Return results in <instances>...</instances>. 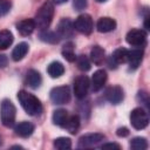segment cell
<instances>
[{"label":"cell","mask_w":150,"mask_h":150,"mask_svg":"<svg viewBox=\"0 0 150 150\" xmlns=\"http://www.w3.org/2000/svg\"><path fill=\"white\" fill-rule=\"evenodd\" d=\"M18 100L23 108V110L30 115V116H36L42 112V104L40 100L34 96L33 94L27 93L26 90H20L18 93Z\"/></svg>","instance_id":"1"},{"label":"cell","mask_w":150,"mask_h":150,"mask_svg":"<svg viewBox=\"0 0 150 150\" xmlns=\"http://www.w3.org/2000/svg\"><path fill=\"white\" fill-rule=\"evenodd\" d=\"M54 16V5L52 1H46L36 12L34 22H35V28L38 27L40 30L48 29V27L52 23Z\"/></svg>","instance_id":"2"},{"label":"cell","mask_w":150,"mask_h":150,"mask_svg":"<svg viewBox=\"0 0 150 150\" xmlns=\"http://www.w3.org/2000/svg\"><path fill=\"white\" fill-rule=\"evenodd\" d=\"M15 114H16V109H15L14 104L12 103V101H9L7 98L2 100L1 105H0L1 123L7 128L13 127V124L15 122Z\"/></svg>","instance_id":"3"},{"label":"cell","mask_w":150,"mask_h":150,"mask_svg":"<svg viewBox=\"0 0 150 150\" xmlns=\"http://www.w3.org/2000/svg\"><path fill=\"white\" fill-rule=\"evenodd\" d=\"M130 123L136 130L144 129L149 123L148 112L143 108H135L130 112Z\"/></svg>","instance_id":"4"},{"label":"cell","mask_w":150,"mask_h":150,"mask_svg":"<svg viewBox=\"0 0 150 150\" xmlns=\"http://www.w3.org/2000/svg\"><path fill=\"white\" fill-rule=\"evenodd\" d=\"M74 28L84 35H89L94 29V21L89 14H81L76 18L74 22Z\"/></svg>","instance_id":"5"},{"label":"cell","mask_w":150,"mask_h":150,"mask_svg":"<svg viewBox=\"0 0 150 150\" xmlns=\"http://www.w3.org/2000/svg\"><path fill=\"white\" fill-rule=\"evenodd\" d=\"M50 100L54 104H66L70 101V90L67 86L55 87L50 90Z\"/></svg>","instance_id":"6"},{"label":"cell","mask_w":150,"mask_h":150,"mask_svg":"<svg viewBox=\"0 0 150 150\" xmlns=\"http://www.w3.org/2000/svg\"><path fill=\"white\" fill-rule=\"evenodd\" d=\"M90 87V81L88 76L86 75H80L75 79L74 81V94L79 100H82L86 97L88 89Z\"/></svg>","instance_id":"7"},{"label":"cell","mask_w":150,"mask_h":150,"mask_svg":"<svg viewBox=\"0 0 150 150\" xmlns=\"http://www.w3.org/2000/svg\"><path fill=\"white\" fill-rule=\"evenodd\" d=\"M125 40L131 46L143 47L146 43V33L142 29H131L128 32Z\"/></svg>","instance_id":"8"},{"label":"cell","mask_w":150,"mask_h":150,"mask_svg":"<svg viewBox=\"0 0 150 150\" xmlns=\"http://www.w3.org/2000/svg\"><path fill=\"white\" fill-rule=\"evenodd\" d=\"M104 139V135L102 134H87V135H83L79 138V143H77V146L80 149H87V148H93V146H96L100 142H102Z\"/></svg>","instance_id":"9"},{"label":"cell","mask_w":150,"mask_h":150,"mask_svg":"<svg viewBox=\"0 0 150 150\" xmlns=\"http://www.w3.org/2000/svg\"><path fill=\"white\" fill-rule=\"evenodd\" d=\"M127 59H128V49L122 48V47L121 48H117L109 56V59H108V66L111 69H116L118 64L127 62Z\"/></svg>","instance_id":"10"},{"label":"cell","mask_w":150,"mask_h":150,"mask_svg":"<svg viewBox=\"0 0 150 150\" xmlns=\"http://www.w3.org/2000/svg\"><path fill=\"white\" fill-rule=\"evenodd\" d=\"M105 98L112 104H118L124 98V91L120 86L109 87L105 90Z\"/></svg>","instance_id":"11"},{"label":"cell","mask_w":150,"mask_h":150,"mask_svg":"<svg viewBox=\"0 0 150 150\" xmlns=\"http://www.w3.org/2000/svg\"><path fill=\"white\" fill-rule=\"evenodd\" d=\"M74 30H75L74 23L67 18L60 20L56 28V33L59 34L60 38H71L74 35Z\"/></svg>","instance_id":"12"},{"label":"cell","mask_w":150,"mask_h":150,"mask_svg":"<svg viewBox=\"0 0 150 150\" xmlns=\"http://www.w3.org/2000/svg\"><path fill=\"white\" fill-rule=\"evenodd\" d=\"M105 81H107V71L104 69L96 70L93 74L91 82H90V86H91L93 91H98L100 89H102V87L104 86Z\"/></svg>","instance_id":"13"},{"label":"cell","mask_w":150,"mask_h":150,"mask_svg":"<svg viewBox=\"0 0 150 150\" xmlns=\"http://www.w3.org/2000/svg\"><path fill=\"white\" fill-rule=\"evenodd\" d=\"M143 49L141 48H137V49H131V50H128V59H127V62L129 63V68L130 69H136L141 62H142V59H143Z\"/></svg>","instance_id":"14"},{"label":"cell","mask_w":150,"mask_h":150,"mask_svg":"<svg viewBox=\"0 0 150 150\" xmlns=\"http://www.w3.org/2000/svg\"><path fill=\"white\" fill-rule=\"evenodd\" d=\"M96 28L100 33H108L111 32L116 28V21L109 16H103L100 18L97 23H96Z\"/></svg>","instance_id":"15"},{"label":"cell","mask_w":150,"mask_h":150,"mask_svg":"<svg viewBox=\"0 0 150 150\" xmlns=\"http://www.w3.org/2000/svg\"><path fill=\"white\" fill-rule=\"evenodd\" d=\"M16 29L22 36L30 35L35 29V22L33 19H25L16 23Z\"/></svg>","instance_id":"16"},{"label":"cell","mask_w":150,"mask_h":150,"mask_svg":"<svg viewBox=\"0 0 150 150\" xmlns=\"http://www.w3.org/2000/svg\"><path fill=\"white\" fill-rule=\"evenodd\" d=\"M26 83L33 88V89H38L41 83H42V77H41V74L35 70V69H29L27 71V75H26Z\"/></svg>","instance_id":"17"},{"label":"cell","mask_w":150,"mask_h":150,"mask_svg":"<svg viewBox=\"0 0 150 150\" xmlns=\"http://www.w3.org/2000/svg\"><path fill=\"white\" fill-rule=\"evenodd\" d=\"M14 131L20 137H28L34 131V125L30 122H21L14 127Z\"/></svg>","instance_id":"18"},{"label":"cell","mask_w":150,"mask_h":150,"mask_svg":"<svg viewBox=\"0 0 150 150\" xmlns=\"http://www.w3.org/2000/svg\"><path fill=\"white\" fill-rule=\"evenodd\" d=\"M104 49L101 47V46H98V45H95V46H93V48H91V50H90V60L95 63V64H97V66H101L102 63H103V61H104Z\"/></svg>","instance_id":"19"},{"label":"cell","mask_w":150,"mask_h":150,"mask_svg":"<svg viewBox=\"0 0 150 150\" xmlns=\"http://www.w3.org/2000/svg\"><path fill=\"white\" fill-rule=\"evenodd\" d=\"M28 43H26V42H20V43H18L15 47H14V49H13V52H12V59H13V61H20V60H22L25 56H26V54H27V52H28Z\"/></svg>","instance_id":"20"},{"label":"cell","mask_w":150,"mask_h":150,"mask_svg":"<svg viewBox=\"0 0 150 150\" xmlns=\"http://www.w3.org/2000/svg\"><path fill=\"white\" fill-rule=\"evenodd\" d=\"M47 73H48V75H49L50 77L57 79V77H60L61 75H63V73H64V67H63V64H62L61 62L54 61V62L49 63V66L47 67Z\"/></svg>","instance_id":"21"},{"label":"cell","mask_w":150,"mask_h":150,"mask_svg":"<svg viewBox=\"0 0 150 150\" xmlns=\"http://www.w3.org/2000/svg\"><path fill=\"white\" fill-rule=\"evenodd\" d=\"M68 117H69V115H68V111L67 110H64V109H57L53 114V123L55 125H59V127L64 128V125H66V123L68 121Z\"/></svg>","instance_id":"22"},{"label":"cell","mask_w":150,"mask_h":150,"mask_svg":"<svg viewBox=\"0 0 150 150\" xmlns=\"http://www.w3.org/2000/svg\"><path fill=\"white\" fill-rule=\"evenodd\" d=\"M39 38L40 40H42L43 42H47V43H57L60 41V36L56 32H52L49 29H43V30H40V34H39Z\"/></svg>","instance_id":"23"},{"label":"cell","mask_w":150,"mask_h":150,"mask_svg":"<svg viewBox=\"0 0 150 150\" xmlns=\"http://www.w3.org/2000/svg\"><path fill=\"white\" fill-rule=\"evenodd\" d=\"M13 34L8 29L0 30V49H7L13 42Z\"/></svg>","instance_id":"24"},{"label":"cell","mask_w":150,"mask_h":150,"mask_svg":"<svg viewBox=\"0 0 150 150\" xmlns=\"http://www.w3.org/2000/svg\"><path fill=\"white\" fill-rule=\"evenodd\" d=\"M62 56L68 61V62H74L76 60L75 56V50H74V43L73 42H66L64 46L62 47Z\"/></svg>","instance_id":"25"},{"label":"cell","mask_w":150,"mask_h":150,"mask_svg":"<svg viewBox=\"0 0 150 150\" xmlns=\"http://www.w3.org/2000/svg\"><path fill=\"white\" fill-rule=\"evenodd\" d=\"M64 128L68 130V132L75 135L80 128V117L77 115H71L68 117V121L64 125Z\"/></svg>","instance_id":"26"},{"label":"cell","mask_w":150,"mask_h":150,"mask_svg":"<svg viewBox=\"0 0 150 150\" xmlns=\"http://www.w3.org/2000/svg\"><path fill=\"white\" fill-rule=\"evenodd\" d=\"M130 148L132 150H145L148 148V142L144 137H134L130 141Z\"/></svg>","instance_id":"27"},{"label":"cell","mask_w":150,"mask_h":150,"mask_svg":"<svg viewBox=\"0 0 150 150\" xmlns=\"http://www.w3.org/2000/svg\"><path fill=\"white\" fill-rule=\"evenodd\" d=\"M54 146L59 150H67L71 148V139L68 137H57L54 139Z\"/></svg>","instance_id":"28"},{"label":"cell","mask_w":150,"mask_h":150,"mask_svg":"<svg viewBox=\"0 0 150 150\" xmlns=\"http://www.w3.org/2000/svg\"><path fill=\"white\" fill-rule=\"evenodd\" d=\"M76 64L77 68L82 71H88L90 69V60L88 59V56L86 55H79L76 56Z\"/></svg>","instance_id":"29"},{"label":"cell","mask_w":150,"mask_h":150,"mask_svg":"<svg viewBox=\"0 0 150 150\" xmlns=\"http://www.w3.org/2000/svg\"><path fill=\"white\" fill-rule=\"evenodd\" d=\"M12 4L9 0H0V16L6 15L11 11Z\"/></svg>","instance_id":"30"},{"label":"cell","mask_w":150,"mask_h":150,"mask_svg":"<svg viewBox=\"0 0 150 150\" xmlns=\"http://www.w3.org/2000/svg\"><path fill=\"white\" fill-rule=\"evenodd\" d=\"M73 6L76 11H83L87 7V0H73Z\"/></svg>","instance_id":"31"},{"label":"cell","mask_w":150,"mask_h":150,"mask_svg":"<svg viewBox=\"0 0 150 150\" xmlns=\"http://www.w3.org/2000/svg\"><path fill=\"white\" fill-rule=\"evenodd\" d=\"M116 135L118 137H127L129 135V129L125 128V127H122V128H118L117 131H116Z\"/></svg>","instance_id":"32"},{"label":"cell","mask_w":150,"mask_h":150,"mask_svg":"<svg viewBox=\"0 0 150 150\" xmlns=\"http://www.w3.org/2000/svg\"><path fill=\"white\" fill-rule=\"evenodd\" d=\"M101 148L102 149H116V150H120L121 145L117 144V143H104V144H102Z\"/></svg>","instance_id":"33"},{"label":"cell","mask_w":150,"mask_h":150,"mask_svg":"<svg viewBox=\"0 0 150 150\" xmlns=\"http://www.w3.org/2000/svg\"><path fill=\"white\" fill-rule=\"evenodd\" d=\"M7 63H8V59H7V56H6V55L0 54V68L6 67V66H7Z\"/></svg>","instance_id":"34"},{"label":"cell","mask_w":150,"mask_h":150,"mask_svg":"<svg viewBox=\"0 0 150 150\" xmlns=\"http://www.w3.org/2000/svg\"><path fill=\"white\" fill-rule=\"evenodd\" d=\"M148 21H149V16H146V18H145V22H144V26H145V28L149 30L150 28H149V23H148Z\"/></svg>","instance_id":"35"},{"label":"cell","mask_w":150,"mask_h":150,"mask_svg":"<svg viewBox=\"0 0 150 150\" xmlns=\"http://www.w3.org/2000/svg\"><path fill=\"white\" fill-rule=\"evenodd\" d=\"M55 4H63V2H66L67 0H53Z\"/></svg>","instance_id":"36"},{"label":"cell","mask_w":150,"mask_h":150,"mask_svg":"<svg viewBox=\"0 0 150 150\" xmlns=\"http://www.w3.org/2000/svg\"><path fill=\"white\" fill-rule=\"evenodd\" d=\"M12 149H22V146H20V145H14V146H12Z\"/></svg>","instance_id":"37"},{"label":"cell","mask_w":150,"mask_h":150,"mask_svg":"<svg viewBox=\"0 0 150 150\" xmlns=\"http://www.w3.org/2000/svg\"><path fill=\"white\" fill-rule=\"evenodd\" d=\"M97 2H104V1H107V0H96Z\"/></svg>","instance_id":"38"},{"label":"cell","mask_w":150,"mask_h":150,"mask_svg":"<svg viewBox=\"0 0 150 150\" xmlns=\"http://www.w3.org/2000/svg\"><path fill=\"white\" fill-rule=\"evenodd\" d=\"M1 143H2V141H1V137H0V145H1Z\"/></svg>","instance_id":"39"}]
</instances>
